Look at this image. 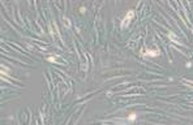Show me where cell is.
Wrapping results in <instances>:
<instances>
[{
	"label": "cell",
	"mask_w": 193,
	"mask_h": 125,
	"mask_svg": "<svg viewBox=\"0 0 193 125\" xmlns=\"http://www.w3.org/2000/svg\"><path fill=\"white\" fill-rule=\"evenodd\" d=\"M161 55V52H159V50H155V51H146V54H145V56H151V57H154V56H159Z\"/></svg>",
	"instance_id": "cell-1"
},
{
	"label": "cell",
	"mask_w": 193,
	"mask_h": 125,
	"mask_svg": "<svg viewBox=\"0 0 193 125\" xmlns=\"http://www.w3.org/2000/svg\"><path fill=\"white\" fill-rule=\"evenodd\" d=\"M136 117H137V116H136V113H132V115L131 116H129V120H131V121H134V120H136Z\"/></svg>",
	"instance_id": "cell-2"
},
{
	"label": "cell",
	"mask_w": 193,
	"mask_h": 125,
	"mask_svg": "<svg viewBox=\"0 0 193 125\" xmlns=\"http://www.w3.org/2000/svg\"><path fill=\"white\" fill-rule=\"evenodd\" d=\"M47 60H48V61H51V63H56V59H55L54 56H50V57H47Z\"/></svg>",
	"instance_id": "cell-3"
},
{
	"label": "cell",
	"mask_w": 193,
	"mask_h": 125,
	"mask_svg": "<svg viewBox=\"0 0 193 125\" xmlns=\"http://www.w3.org/2000/svg\"><path fill=\"white\" fill-rule=\"evenodd\" d=\"M65 26H68V27L71 26V22H69V20H65Z\"/></svg>",
	"instance_id": "cell-4"
}]
</instances>
